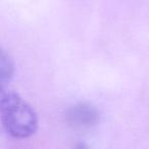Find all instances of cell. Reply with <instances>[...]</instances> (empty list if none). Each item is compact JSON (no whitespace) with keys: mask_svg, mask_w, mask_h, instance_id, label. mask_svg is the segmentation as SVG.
<instances>
[{"mask_svg":"<svg viewBox=\"0 0 149 149\" xmlns=\"http://www.w3.org/2000/svg\"><path fill=\"white\" fill-rule=\"evenodd\" d=\"M0 118L7 133L17 139L29 138L38 129L36 111L15 92L0 96Z\"/></svg>","mask_w":149,"mask_h":149,"instance_id":"6da1fadb","label":"cell"},{"mask_svg":"<svg viewBox=\"0 0 149 149\" xmlns=\"http://www.w3.org/2000/svg\"><path fill=\"white\" fill-rule=\"evenodd\" d=\"M66 123L77 131H85L96 126L99 120V112L88 103H78L66 111Z\"/></svg>","mask_w":149,"mask_h":149,"instance_id":"7a4b0ae2","label":"cell"},{"mask_svg":"<svg viewBox=\"0 0 149 149\" xmlns=\"http://www.w3.org/2000/svg\"><path fill=\"white\" fill-rule=\"evenodd\" d=\"M15 72V64L6 51L0 48V96L5 92Z\"/></svg>","mask_w":149,"mask_h":149,"instance_id":"3957f363","label":"cell"}]
</instances>
